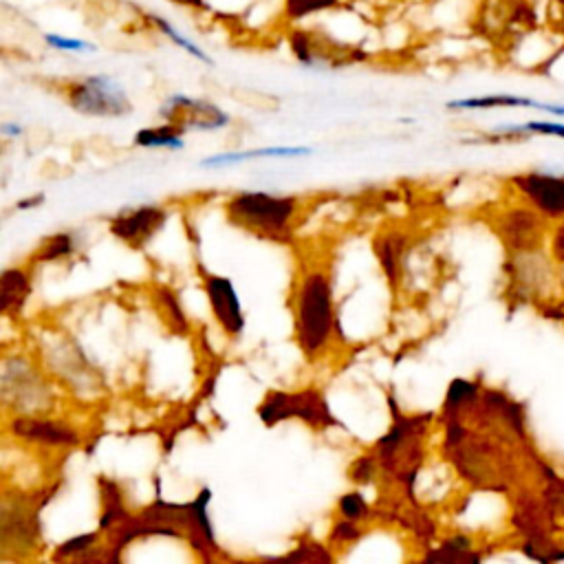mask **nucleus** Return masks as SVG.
<instances>
[{
    "label": "nucleus",
    "instance_id": "nucleus-1",
    "mask_svg": "<svg viewBox=\"0 0 564 564\" xmlns=\"http://www.w3.org/2000/svg\"><path fill=\"white\" fill-rule=\"evenodd\" d=\"M333 306L324 273L313 271L302 280L297 293V341L306 355H315L330 337Z\"/></svg>",
    "mask_w": 564,
    "mask_h": 564
},
{
    "label": "nucleus",
    "instance_id": "nucleus-2",
    "mask_svg": "<svg viewBox=\"0 0 564 564\" xmlns=\"http://www.w3.org/2000/svg\"><path fill=\"white\" fill-rule=\"evenodd\" d=\"M295 212V200L289 196H271L267 192H240L229 205L231 223L258 231L264 238L282 240L289 231V218Z\"/></svg>",
    "mask_w": 564,
    "mask_h": 564
},
{
    "label": "nucleus",
    "instance_id": "nucleus-3",
    "mask_svg": "<svg viewBox=\"0 0 564 564\" xmlns=\"http://www.w3.org/2000/svg\"><path fill=\"white\" fill-rule=\"evenodd\" d=\"M509 282L520 302H551L557 286V262L542 249L513 253L507 262Z\"/></svg>",
    "mask_w": 564,
    "mask_h": 564
},
{
    "label": "nucleus",
    "instance_id": "nucleus-4",
    "mask_svg": "<svg viewBox=\"0 0 564 564\" xmlns=\"http://www.w3.org/2000/svg\"><path fill=\"white\" fill-rule=\"evenodd\" d=\"M68 104L82 112L93 117H121L132 110L126 90L104 75H90L73 82L66 90Z\"/></svg>",
    "mask_w": 564,
    "mask_h": 564
},
{
    "label": "nucleus",
    "instance_id": "nucleus-5",
    "mask_svg": "<svg viewBox=\"0 0 564 564\" xmlns=\"http://www.w3.org/2000/svg\"><path fill=\"white\" fill-rule=\"evenodd\" d=\"M300 416L313 425H335L337 421L328 414L326 403L322 397L313 390H304L300 394H282L273 392L262 405H260V419L267 425L278 423L280 419Z\"/></svg>",
    "mask_w": 564,
    "mask_h": 564
},
{
    "label": "nucleus",
    "instance_id": "nucleus-6",
    "mask_svg": "<svg viewBox=\"0 0 564 564\" xmlns=\"http://www.w3.org/2000/svg\"><path fill=\"white\" fill-rule=\"evenodd\" d=\"M546 223H549V218H544L535 207H531L527 203V205L507 209L500 216L498 231L511 253L533 251V249H542Z\"/></svg>",
    "mask_w": 564,
    "mask_h": 564
},
{
    "label": "nucleus",
    "instance_id": "nucleus-7",
    "mask_svg": "<svg viewBox=\"0 0 564 564\" xmlns=\"http://www.w3.org/2000/svg\"><path fill=\"white\" fill-rule=\"evenodd\" d=\"M511 183L529 203L549 220L564 218V176L544 172H522L511 176Z\"/></svg>",
    "mask_w": 564,
    "mask_h": 564
},
{
    "label": "nucleus",
    "instance_id": "nucleus-8",
    "mask_svg": "<svg viewBox=\"0 0 564 564\" xmlns=\"http://www.w3.org/2000/svg\"><path fill=\"white\" fill-rule=\"evenodd\" d=\"M289 44H291L293 55L306 66H313L319 62L348 64V62L366 57L359 48L344 46L319 31L315 33V31H306V29H295L289 37Z\"/></svg>",
    "mask_w": 564,
    "mask_h": 564
},
{
    "label": "nucleus",
    "instance_id": "nucleus-9",
    "mask_svg": "<svg viewBox=\"0 0 564 564\" xmlns=\"http://www.w3.org/2000/svg\"><path fill=\"white\" fill-rule=\"evenodd\" d=\"M161 115L178 130H185V128L214 130V128H223L229 121V117L218 106L203 99H189L183 95L172 97L161 110Z\"/></svg>",
    "mask_w": 564,
    "mask_h": 564
},
{
    "label": "nucleus",
    "instance_id": "nucleus-10",
    "mask_svg": "<svg viewBox=\"0 0 564 564\" xmlns=\"http://www.w3.org/2000/svg\"><path fill=\"white\" fill-rule=\"evenodd\" d=\"M205 289H207L209 306H212L218 324L225 328V333L238 335L245 326V317H242V308H240V302H238L231 280L220 278V275H209L205 282Z\"/></svg>",
    "mask_w": 564,
    "mask_h": 564
},
{
    "label": "nucleus",
    "instance_id": "nucleus-11",
    "mask_svg": "<svg viewBox=\"0 0 564 564\" xmlns=\"http://www.w3.org/2000/svg\"><path fill=\"white\" fill-rule=\"evenodd\" d=\"M163 218L165 212L161 207H139L132 214L112 220L110 231L130 245H143L161 227Z\"/></svg>",
    "mask_w": 564,
    "mask_h": 564
},
{
    "label": "nucleus",
    "instance_id": "nucleus-12",
    "mask_svg": "<svg viewBox=\"0 0 564 564\" xmlns=\"http://www.w3.org/2000/svg\"><path fill=\"white\" fill-rule=\"evenodd\" d=\"M11 427L20 438L37 441V443H46V445H75L79 441V436L70 427H66L57 421L15 419L11 423Z\"/></svg>",
    "mask_w": 564,
    "mask_h": 564
},
{
    "label": "nucleus",
    "instance_id": "nucleus-13",
    "mask_svg": "<svg viewBox=\"0 0 564 564\" xmlns=\"http://www.w3.org/2000/svg\"><path fill=\"white\" fill-rule=\"evenodd\" d=\"M535 467L540 469V476L544 478V487H542V498L549 505V509L553 511V516L560 520L564 518V476H560L549 463H544L540 456L535 458Z\"/></svg>",
    "mask_w": 564,
    "mask_h": 564
},
{
    "label": "nucleus",
    "instance_id": "nucleus-14",
    "mask_svg": "<svg viewBox=\"0 0 564 564\" xmlns=\"http://www.w3.org/2000/svg\"><path fill=\"white\" fill-rule=\"evenodd\" d=\"M511 106H529L535 108L538 101L529 97L518 95H487V97H469V99H456L449 101L447 108H463V110H476V108H511Z\"/></svg>",
    "mask_w": 564,
    "mask_h": 564
},
{
    "label": "nucleus",
    "instance_id": "nucleus-15",
    "mask_svg": "<svg viewBox=\"0 0 564 564\" xmlns=\"http://www.w3.org/2000/svg\"><path fill=\"white\" fill-rule=\"evenodd\" d=\"M311 148H260V150H249V152H231V154H218V156H209L205 161H200V165L209 167V165H225V163H236V161H245V159H253V156H302V154H311Z\"/></svg>",
    "mask_w": 564,
    "mask_h": 564
},
{
    "label": "nucleus",
    "instance_id": "nucleus-16",
    "mask_svg": "<svg viewBox=\"0 0 564 564\" xmlns=\"http://www.w3.org/2000/svg\"><path fill=\"white\" fill-rule=\"evenodd\" d=\"M26 293H29L26 275L20 269H7L2 273V295H0L2 311L18 308L24 302Z\"/></svg>",
    "mask_w": 564,
    "mask_h": 564
},
{
    "label": "nucleus",
    "instance_id": "nucleus-17",
    "mask_svg": "<svg viewBox=\"0 0 564 564\" xmlns=\"http://www.w3.org/2000/svg\"><path fill=\"white\" fill-rule=\"evenodd\" d=\"M178 132L181 130L174 128L172 123H165L161 128H145L134 134V143L145 145V148H172V150L183 148Z\"/></svg>",
    "mask_w": 564,
    "mask_h": 564
},
{
    "label": "nucleus",
    "instance_id": "nucleus-18",
    "mask_svg": "<svg viewBox=\"0 0 564 564\" xmlns=\"http://www.w3.org/2000/svg\"><path fill=\"white\" fill-rule=\"evenodd\" d=\"M478 397V386L467 381V379H454L447 388V397H445V410L449 412H458L460 408L474 403Z\"/></svg>",
    "mask_w": 564,
    "mask_h": 564
},
{
    "label": "nucleus",
    "instance_id": "nucleus-19",
    "mask_svg": "<svg viewBox=\"0 0 564 564\" xmlns=\"http://www.w3.org/2000/svg\"><path fill=\"white\" fill-rule=\"evenodd\" d=\"M337 4L339 0H284V15L286 20H302Z\"/></svg>",
    "mask_w": 564,
    "mask_h": 564
},
{
    "label": "nucleus",
    "instance_id": "nucleus-20",
    "mask_svg": "<svg viewBox=\"0 0 564 564\" xmlns=\"http://www.w3.org/2000/svg\"><path fill=\"white\" fill-rule=\"evenodd\" d=\"M70 251H73V238L68 234H57V236L48 238L46 245H42V253L37 258L40 260H53V258H62Z\"/></svg>",
    "mask_w": 564,
    "mask_h": 564
},
{
    "label": "nucleus",
    "instance_id": "nucleus-21",
    "mask_svg": "<svg viewBox=\"0 0 564 564\" xmlns=\"http://www.w3.org/2000/svg\"><path fill=\"white\" fill-rule=\"evenodd\" d=\"M152 20H154V24H156V26H159V29H161V31H163V33H165L170 40H174L178 46H183V48H185L187 53H192L194 57H198V59H203V62H207V64H209V57H207V55H205V53H203L198 46H194L189 40H185L183 35H178V33H176V31H174V29H172V26H170V24H167L163 18H156V15H152Z\"/></svg>",
    "mask_w": 564,
    "mask_h": 564
},
{
    "label": "nucleus",
    "instance_id": "nucleus-22",
    "mask_svg": "<svg viewBox=\"0 0 564 564\" xmlns=\"http://www.w3.org/2000/svg\"><path fill=\"white\" fill-rule=\"evenodd\" d=\"M339 511H341L344 518H350V520L361 518V516L366 513V500H364V496L357 494V491L341 496V500H339Z\"/></svg>",
    "mask_w": 564,
    "mask_h": 564
},
{
    "label": "nucleus",
    "instance_id": "nucleus-23",
    "mask_svg": "<svg viewBox=\"0 0 564 564\" xmlns=\"http://www.w3.org/2000/svg\"><path fill=\"white\" fill-rule=\"evenodd\" d=\"M549 253L551 258L564 267V218L555 223L553 231H551V238H549Z\"/></svg>",
    "mask_w": 564,
    "mask_h": 564
},
{
    "label": "nucleus",
    "instance_id": "nucleus-24",
    "mask_svg": "<svg viewBox=\"0 0 564 564\" xmlns=\"http://www.w3.org/2000/svg\"><path fill=\"white\" fill-rule=\"evenodd\" d=\"M95 542V533H84V535H77L73 540H66L64 544H59L57 549V555L59 557H66V555H77L82 551H88L90 544Z\"/></svg>",
    "mask_w": 564,
    "mask_h": 564
},
{
    "label": "nucleus",
    "instance_id": "nucleus-25",
    "mask_svg": "<svg viewBox=\"0 0 564 564\" xmlns=\"http://www.w3.org/2000/svg\"><path fill=\"white\" fill-rule=\"evenodd\" d=\"M520 132H535V134H553V137H562L564 139V123H555V121H527L522 126H518Z\"/></svg>",
    "mask_w": 564,
    "mask_h": 564
},
{
    "label": "nucleus",
    "instance_id": "nucleus-26",
    "mask_svg": "<svg viewBox=\"0 0 564 564\" xmlns=\"http://www.w3.org/2000/svg\"><path fill=\"white\" fill-rule=\"evenodd\" d=\"M359 535H361V531L355 527V522H352L350 518H346V520L337 522V524H335V529H333V538H335V540L350 542V540H357Z\"/></svg>",
    "mask_w": 564,
    "mask_h": 564
},
{
    "label": "nucleus",
    "instance_id": "nucleus-27",
    "mask_svg": "<svg viewBox=\"0 0 564 564\" xmlns=\"http://www.w3.org/2000/svg\"><path fill=\"white\" fill-rule=\"evenodd\" d=\"M46 42H48L51 46L70 48V51H82V48H86L84 42H79V40H68V37H59V35H46Z\"/></svg>",
    "mask_w": 564,
    "mask_h": 564
},
{
    "label": "nucleus",
    "instance_id": "nucleus-28",
    "mask_svg": "<svg viewBox=\"0 0 564 564\" xmlns=\"http://www.w3.org/2000/svg\"><path fill=\"white\" fill-rule=\"evenodd\" d=\"M551 18H553V29H557L560 33H564V0H555L553 9H551Z\"/></svg>",
    "mask_w": 564,
    "mask_h": 564
},
{
    "label": "nucleus",
    "instance_id": "nucleus-29",
    "mask_svg": "<svg viewBox=\"0 0 564 564\" xmlns=\"http://www.w3.org/2000/svg\"><path fill=\"white\" fill-rule=\"evenodd\" d=\"M535 108H540V110H546V112H551V115H557V117H564V106H551V104H538Z\"/></svg>",
    "mask_w": 564,
    "mask_h": 564
},
{
    "label": "nucleus",
    "instance_id": "nucleus-30",
    "mask_svg": "<svg viewBox=\"0 0 564 564\" xmlns=\"http://www.w3.org/2000/svg\"><path fill=\"white\" fill-rule=\"evenodd\" d=\"M172 2H176V4H181V7H187V9H200V7H205V0H172Z\"/></svg>",
    "mask_w": 564,
    "mask_h": 564
},
{
    "label": "nucleus",
    "instance_id": "nucleus-31",
    "mask_svg": "<svg viewBox=\"0 0 564 564\" xmlns=\"http://www.w3.org/2000/svg\"><path fill=\"white\" fill-rule=\"evenodd\" d=\"M42 200H44V196H42V194H40L37 198L33 196V198H29V200H20V203H18V209H26V207H33V205H37V203H42Z\"/></svg>",
    "mask_w": 564,
    "mask_h": 564
},
{
    "label": "nucleus",
    "instance_id": "nucleus-32",
    "mask_svg": "<svg viewBox=\"0 0 564 564\" xmlns=\"http://www.w3.org/2000/svg\"><path fill=\"white\" fill-rule=\"evenodd\" d=\"M2 132H4V134H20V126L4 123V126H2Z\"/></svg>",
    "mask_w": 564,
    "mask_h": 564
}]
</instances>
